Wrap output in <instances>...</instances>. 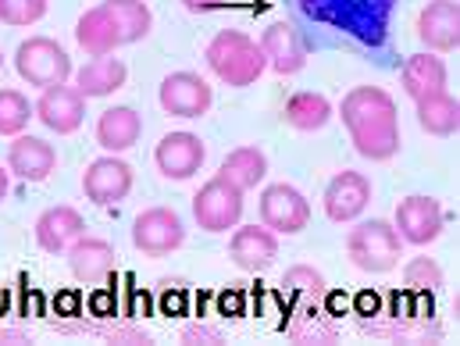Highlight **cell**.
I'll return each instance as SVG.
<instances>
[{
  "mask_svg": "<svg viewBox=\"0 0 460 346\" xmlns=\"http://www.w3.org/2000/svg\"><path fill=\"white\" fill-rule=\"evenodd\" d=\"M261 54H264L268 68H275L279 75H296V72L307 65L300 32H296L289 22H271V25L261 32Z\"/></svg>",
  "mask_w": 460,
  "mask_h": 346,
  "instance_id": "18",
  "label": "cell"
},
{
  "mask_svg": "<svg viewBox=\"0 0 460 346\" xmlns=\"http://www.w3.org/2000/svg\"><path fill=\"white\" fill-rule=\"evenodd\" d=\"M218 175L229 179L232 186H239V190L246 193V190H253L257 182H264V175H268V157H264L261 146H235L229 157L222 161Z\"/></svg>",
  "mask_w": 460,
  "mask_h": 346,
  "instance_id": "26",
  "label": "cell"
},
{
  "mask_svg": "<svg viewBox=\"0 0 460 346\" xmlns=\"http://www.w3.org/2000/svg\"><path fill=\"white\" fill-rule=\"evenodd\" d=\"M307 222H311V204L296 186L275 182L261 193V226H268L275 235H296L307 229Z\"/></svg>",
  "mask_w": 460,
  "mask_h": 346,
  "instance_id": "7",
  "label": "cell"
},
{
  "mask_svg": "<svg viewBox=\"0 0 460 346\" xmlns=\"http://www.w3.org/2000/svg\"><path fill=\"white\" fill-rule=\"evenodd\" d=\"M282 286H293V289H307V293H322V289H325V279H322V271L296 264V268H289V271H286Z\"/></svg>",
  "mask_w": 460,
  "mask_h": 346,
  "instance_id": "32",
  "label": "cell"
},
{
  "mask_svg": "<svg viewBox=\"0 0 460 346\" xmlns=\"http://www.w3.org/2000/svg\"><path fill=\"white\" fill-rule=\"evenodd\" d=\"M7 190H11V172H7V168H0V204L7 200Z\"/></svg>",
  "mask_w": 460,
  "mask_h": 346,
  "instance_id": "34",
  "label": "cell"
},
{
  "mask_svg": "<svg viewBox=\"0 0 460 346\" xmlns=\"http://www.w3.org/2000/svg\"><path fill=\"white\" fill-rule=\"evenodd\" d=\"M32 111H36V118H40L50 132L68 136V132H75V129L83 125V118H86V97H83L75 86H68V83L47 86V90L40 93V101L32 104Z\"/></svg>",
  "mask_w": 460,
  "mask_h": 346,
  "instance_id": "14",
  "label": "cell"
},
{
  "mask_svg": "<svg viewBox=\"0 0 460 346\" xmlns=\"http://www.w3.org/2000/svg\"><path fill=\"white\" fill-rule=\"evenodd\" d=\"M204 157H208V146L193 132H168V136H161V143L154 150L157 172L164 179H175V182L193 179L204 168Z\"/></svg>",
  "mask_w": 460,
  "mask_h": 346,
  "instance_id": "12",
  "label": "cell"
},
{
  "mask_svg": "<svg viewBox=\"0 0 460 346\" xmlns=\"http://www.w3.org/2000/svg\"><path fill=\"white\" fill-rule=\"evenodd\" d=\"M83 193H86V200L97 204V208L121 204V200L132 193V168H128L118 154L90 161V168L83 172Z\"/></svg>",
  "mask_w": 460,
  "mask_h": 346,
  "instance_id": "11",
  "label": "cell"
},
{
  "mask_svg": "<svg viewBox=\"0 0 460 346\" xmlns=\"http://www.w3.org/2000/svg\"><path fill=\"white\" fill-rule=\"evenodd\" d=\"M0 68H4V54H0Z\"/></svg>",
  "mask_w": 460,
  "mask_h": 346,
  "instance_id": "35",
  "label": "cell"
},
{
  "mask_svg": "<svg viewBox=\"0 0 460 346\" xmlns=\"http://www.w3.org/2000/svg\"><path fill=\"white\" fill-rule=\"evenodd\" d=\"M193 218L204 232H229L243 218V190L229 179H208L193 197Z\"/></svg>",
  "mask_w": 460,
  "mask_h": 346,
  "instance_id": "6",
  "label": "cell"
},
{
  "mask_svg": "<svg viewBox=\"0 0 460 346\" xmlns=\"http://www.w3.org/2000/svg\"><path fill=\"white\" fill-rule=\"evenodd\" d=\"M414 104H418V125L429 136H454L460 129V104L447 90H439L425 101H414Z\"/></svg>",
  "mask_w": 460,
  "mask_h": 346,
  "instance_id": "27",
  "label": "cell"
},
{
  "mask_svg": "<svg viewBox=\"0 0 460 346\" xmlns=\"http://www.w3.org/2000/svg\"><path fill=\"white\" fill-rule=\"evenodd\" d=\"M186 243V226L172 208H146L132 222V246L146 257H168Z\"/></svg>",
  "mask_w": 460,
  "mask_h": 346,
  "instance_id": "8",
  "label": "cell"
},
{
  "mask_svg": "<svg viewBox=\"0 0 460 346\" xmlns=\"http://www.w3.org/2000/svg\"><path fill=\"white\" fill-rule=\"evenodd\" d=\"M353 150L367 161H389L400 154V115L396 101L382 86H353L340 104Z\"/></svg>",
  "mask_w": 460,
  "mask_h": 346,
  "instance_id": "1",
  "label": "cell"
},
{
  "mask_svg": "<svg viewBox=\"0 0 460 346\" xmlns=\"http://www.w3.org/2000/svg\"><path fill=\"white\" fill-rule=\"evenodd\" d=\"M400 83H403V93L411 101H425V97L447 90V65H443V58H436L429 50L425 54H411L403 61Z\"/></svg>",
  "mask_w": 460,
  "mask_h": 346,
  "instance_id": "22",
  "label": "cell"
},
{
  "mask_svg": "<svg viewBox=\"0 0 460 346\" xmlns=\"http://www.w3.org/2000/svg\"><path fill=\"white\" fill-rule=\"evenodd\" d=\"M229 257L243 271H264L279 257V235L268 226H235L229 239Z\"/></svg>",
  "mask_w": 460,
  "mask_h": 346,
  "instance_id": "17",
  "label": "cell"
},
{
  "mask_svg": "<svg viewBox=\"0 0 460 346\" xmlns=\"http://www.w3.org/2000/svg\"><path fill=\"white\" fill-rule=\"evenodd\" d=\"M157 101H161L164 115L200 118V115H208V111H211L215 93H211V86H208L197 72H172V75H164V79H161Z\"/></svg>",
  "mask_w": 460,
  "mask_h": 346,
  "instance_id": "9",
  "label": "cell"
},
{
  "mask_svg": "<svg viewBox=\"0 0 460 346\" xmlns=\"http://www.w3.org/2000/svg\"><path fill=\"white\" fill-rule=\"evenodd\" d=\"M204 58H208V68H211L222 83H229L232 90L253 86V83L264 75V68H268L264 54H261V43H257L253 36H246L243 29H222V32L208 43Z\"/></svg>",
  "mask_w": 460,
  "mask_h": 346,
  "instance_id": "2",
  "label": "cell"
},
{
  "mask_svg": "<svg viewBox=\"0 0 460 346\" xmlns=\"http://www.w3.org/2000/svg\"><path fill=\"white\" fill-rule=\"evenodd\" d=\"M58 168V150L40 139V136H14V143L7 146V172L18 175L22 182H43L50 179V172Z\"/></svg>",
  "mask_w": 460,
  "mask_h": 346,
  "instance_id": "16",
  "label": "cell"
},
{
  "mask_svg": "<svg viewBox=\"0 0 460 346\" xmlns=\"http://www.w3.org/2000/svg\"><path fill=\"white\" fill-rule=\"evenodd\" d=\"M14 68H18V75H22L29 86L47 90V86L68 83V75H72V58H68V50H65L58 40H50V36H29V40L18 43V50H14Z\"/></svg>",
  "mask_w": 460,
  "mask_h": 346,
  "instance_id": "5",
  "label": "cell"
},
{
  "mask_svg": "<svg viewBox=\"0 0 460 346\" xmlns=\"http://www.w3.org/2000/svg\"><path fill=\"white\" fill-rule=\"evenodd\" d=\"M282 118H286V125L296 129V132H318V129L329 125L332 104H329V97H322V93L300 90V93H293V97L286 101Z\"/></svg>",
  "mask_w": 460,
  "mask_h": 346,
  "instance_id": "25",
  "label": "cell"
},
{
  "mask_svg": "<svg viewBox=\"0 0 460 346\" xmlns=\"http://www.w3.org/2000/svg\"><path fill=\"white\" fill-rule=\"evenodd\" d=\"M418 40L432 54H450L460 47V4L457 0H429L418 14Z\"/></svg>",
  "mask_w": 460,
  "mask_h": 346,
  "instance_id": "15",
  "label": "cell"
},
{
  "mask_svg": "<svg viewBox=\"0 0 460 346\" xmlns=\"http://www.w3.org/2000/svg\"><path fill=\"white\" fill-rule=\"evenodd\" d=\"M125 79H128L125 61L104 54V58H93L90 65H83V68L75 72V90H79L86 101H97V97L118 93V90L125 86Z\"/></svg>",
  "mask_w": 460,
  "mask_h": 346,
  "instance_id": "23",
  "label": "cell"
},
{
  "mask_svg": "<svg viewBox=\"0 0 460 346\" xmlns=\"http://www.w3.org/2000/svg\"><path fill=\"white\" fill-rule=\"evenodd\" d=\"M68 268L79 282L97 286L115 271V246L108 239H97V235H79L68 246Z\"/></svg>",
  "mask_w": 460,
  "mask_h": 346,
  "instance_id": "19",
  "label": "cell"
},
{
  "mask_svg": "<svg viewBox=\"0 0 460 346\" xmlns=\"http://www.w3.org/2000/svg\"><path fill=\"white\" fill-rule=\"evenodd\" d=\"M43 14H47V0H0V22L4 25L25 29V25H36Z\"/></svg>",
  "mask_w": 460,
  "mask_h": 346,
  "instance_id": "30",
  "label": "cell"
},
{
  "mask_svg": "<svg viewBox=\"0 0 460 346\" xmlns=\"http://www.w3.org/2000/svg\"><path fill=\"white\" fill-rule=\"evenodd\" d=\"M403 279H407V286H414V289H439V286H443V268H439L432 257H414V261L403 268Z\"/></svg>",
  "mask_w": 460,
  "mask_h": 346,
  "instance_id": "31",
  "label": "cell"
},
{
  "mask_svg": "<svg viewBox=\"0 0 460 346\" xmlns=\"http://www.w3.org/2000/svg\"><path fill=\"white\" fill-rule=\"evenodd\" d=\"M75 43H79L90 58H104V54H115L125 40H121V29H118L115 14H111L104 4H97V7H90V11L75 22Z\"/></svg>",
  "mask_w": 460,
  "mask_h": 346,
  "instance_id": "21",
  "label": "cell"
},
{
  "mask_svg": "<svg viewBox=\"0 0 460 346\" xmlns=\"http://www.w3.org/2000/svg\"><path fill=\"white\" fill-rule=\"evenodd\" d=\"M307 14L318 22H329L364 43H382L393 0H304Z\"/></svg>",
  "mask_w": 460,
  "mask_h": 346,
  "instance_id": "3",
  "label": "cell"
},
{
  "mask_svg": "<svg viewBox=\"0 0 460 346\" xmlns=\"http://www.w3.org/2000/svg\"><path fill=\"white\" fill-rule=\"evenodd\" d=\"M322 204H325V215L343 226V222H357L364 215V208L371 204V179L360 175V172H336L322 193Z\"/></svg>",
  "mask_w": 460,
  "mask_h": 346,
  "instance_id": "13",
  "label": "cell"
},
{
  "mask_svg": "<svg viewBox=\"0 0 460 346\" xmlns=\"http://www.w3.org/2000/svg\"><path fill=\"white\" fill-rule=\"evenodd\" d=\"M346 253L353 261V268L367 271V275H385L400 264L403 257V239L393 229V222L385 218H371V222H357L346 232Z\"/></svg>",
  "mask_w": 460,
  "mask_h": 346,
  "instance_id": "4",
  "label": "cell"
},
{
  "mask_svg": "<svg viewBox=\"0 0 460 346\" xmlns=\"http://www.w3.org/2000/svg\"><path fill=\"white\" fill-rule=\"evenodd\" d=\"M229 0H182V7L186 11H197V14H204V11H215V7H226Z\"/></svg>",
  "mask_w": 460,
  "mask_h": 346,
  "instance_id": "33",
  "label": "cell"
},
{
  "mask_svg": "<svg viewBox=\"0 0 460 346\" xmlns=\"http://www.w3.org/2000/svg\"><path fill=\"white\" fill-rule=\"evenodd\" d=\"M443 226H447V215H443L439 200H432V197L414 193V197H407V200L396 204V222H393V229L400 232L403 243L429 246V243H436V239L443 235Z\"/></svg>",
  "mask_w": 460,
  "mask_h": 346,
  "instance_id": "10",
  "label": "cell"
},
{
  "mask_svg": "<svg viewBox=\"0 0 460 346\" xmlns=\"http://www.w3.org/2000/svg\"><path fill=\"white\" fill-rule=\"evenodd\" d=\"M104 7L115 14L118 29H121V40L125 43H139L150 36V25H154V14L143 0H104Z\"/></svg>",
  "mask_w": 460,
  "mask_h": 346,
  "instance_id": "28",
  "label": "cell"
},
{
  "mask_svg": "<svg viewBox=\"0 0 460 346\" xmlns=\"http://www.w3.org/2000/svg\"><path fill=\"white\" fill-rule=\"evenodd\" d=\"M29 118H36L32 104L18 90H0V136H18L25 132Z\"/></svg>",
  "mask_w": 460,
  "mask_h": 346,
  "instance_id": "29",
  "label": "cell"
},
{
  "mask_svg": "<svg viewBox=\"0 0 460 346\" xmlns=\"http://www.w3.org/2000/svg\"><path fill=\"white\" fill-rule=\"evenodd\" d=\"M139 136H143V118L136 115V108H128V104L108 108L104 115L97 118V143L108 154H121V150L136 146Z\"/></svg>",
  "mask_w": 460,
  "mask_h": 346,
  "instance_id": "24",
  "label": "cell"
},
{
  "mask_svg": "<svg viewBox=\"0 0 460 346\" xmlns=\"http://www.w3.org/2000/svg\"><path fill=\"white\" fill-rule=\"evenodd\" d=\"M86 235V222L75 208L68 204H58V208H47L40 218H36V243L40 250L47 253H68V246Z\"/></svg>",
  "mask_w": 460,
  "mask_h": 346,
  "instance_id": "20",
  "label": "cell"
}]
</instances>
